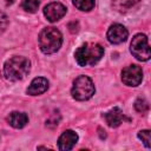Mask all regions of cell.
<instances>
[{
	"label": "cell",
	"mask_w": 151,
	"mask_h": 151,
	"mask_svg": "<svg viewBox=\"0 0 151 151\" xmlns=\"http://www.w3.org/2000/svg\"><path fill=\"white\" fill-rule=\"evenodd\" d=\"M104 55V47L94 42H85L74 52L76 61L79 66H91L97 64Z\"/></svg>",
	"instance_id": "1"
},
{
	"label": "cell",
	"mask_w": 151,
	"mask_h": 151,
	"mask_svg": "<svg viewBox=\"0 0 151 151\" xmlns=\"http://www.w3.org/2000/svg\"><path fill=\"white\" fill-rule=\"evenodd\" d=\"M31 70V63L26 57H12L4 65V74L9 81L24 79Z\"/></svg>",
	"instance_id": "2"
},
{
	"label": "cell",
	"mask_w": 151,
	"mask_h": 151,
	"mask_svg": "<svg viewBox=\"0 0 151 151\" xmlns=\"http://www.w3.org/2000/svg\"><path fill=\"white\" fill-rule=\"evenodd\" d=\"M39 47L45 54H52L59 51L63 44V35L55 27H45L39 33Z\"/></svg>",
	"instance_id": "3"
},
{
	"label": "cell",
	"mask_w": 151,
	"mask_h": 151,
	"mask_svg": "<svg viewBox=\"0 0 151 151\" xmlns=\"http://www.w3.org/2000/svg\"><path fill=\"white\" fill-rule=\"evenodd\" d=\"M94 91L96 88H94L92 79L87 76H80L73 81L71 93L76 100L84 101V100L90 99L94 94Z\"/></svg>",
	"instance_id": "4"
},
{
	"label": "cell",
	"mask_w": 151,
	"mask_h": 151,
	"mask_svg": "<svg viewBox=\"0 0 151 151\" xmlns=\"http://www.w3.org/2000/svg\"><path fill=\"white\" fill-rule=\"evenodd\" d=\"M130 51L133 54V57L140 61H147L150 59V45L147 37L145 34L138 33L132 38Z\"/></svg>",
	"instance_id": "5"
},
{
	"label": "cell",
	"mask_w": 151,
	"mask_h": 151,
	"mask_svg": "<svg viewBox=\"0 0 151 151\" xmlns=\"http://www.w3.org/2000/svg\"><path fill=\"white\" fill-rule=\"evenodd\" d=\"M122 80L127 86H138L143 80V70L138 65H130L122 71Z\"/></svg>",
	"instance_id": "6"
},
{
	"label": "cell",
	"mask_w": 151,
	"mask_h": 151,
	"mask_svg": "<svg viewBox=\"0 0 151 151\" xmlns=\"http://www.w3.org/2000/svg\"><path fill=\"white\" fill-rule=\"evenodd\" d=\"M67 12V8L60 2H51L44 7V15L51 22L60 20Z\"/></svg>",
	"instance_id": "7"
},
{
	"label": "cell",
	"mask_w": 151,
	"mask_h": 151,
	"mask_svg": "<svg viewBox=\"0 0 151 151\" xmlns=\"http://www.w3.org/2000/svg\"><path fill=\"white\" fill-rule=\"evenodd\" d=\"M127 35H129L127 29L125 28V26H123L120 24H113L112 26H110L107 34H106L107 40L114 45L124 42L127 39Z\"/></svg>",
	"instance_id": "8"
},
{
	"label": "cell",
	"mask_w": 151,
	"mask_h": 151,
	"mask_svg": "<svg viewBox=\"0 0 151 151\" xmlns=\"http://www.w3.org/2000/svg\"><path fill=\"white\" fill-rule=\"evenodd\" d=\"M77 142H78V134L73 130H66L60 134L58 139V149L61 151H68L73 149Z\"/></svg>",
	"instance_id": "9"
},
{
	"label": "cell",
	"mask_w": 151,
	"mask_h": 151,
	"mask_svg": "<svg viewBox=\"0 0 151 151\" xmlns=\"http://www.w3.org/2000/svg\"><path fill=\"white\" fill-rule=\"evenodd\" d=\"M104 119L110 127H118L124 122L125 116L119 107H113L104 113Z\"/></svg>",
	"instance_id": "10"
},
{
	"label": "cell",
	"mask_w": 151,
	"mask_h": 151,
	"mask_svg": "<svg viewBox=\"0 0 151 151\" xmlns=\"http://www.w3.org/2000/svg\"><path fill=\"white\" fill-rule=\"evenodd\" d=\"M47 88H48L47 79L44 77H37L31 81V84L27 88V93L31 96H39V94L46 92Z\"/></svg>",
	"instance_id": "11"
},
{
	"label": "cell",
	"mask_w": 151,
	"mask_h": 151,
	"mask_svg": "<svg viewBox=\"0 0 151 151\" xmlns=\"http://www.w3.org/2000/svg\"><path fill=\"white\" fill-rule=\"evenodd\" d=\"M7 122L11 126H13L14 129H22L27 123H28V116L25 112H18V111H13L9 113V116L7 117Z\"/></svg>",
	"instance_id": "12"
},
{
	"label": "cell",
	"mask_w": 151,
	"mask_h": 151,
	"mask_svg": "<svg viewBox=\"0 0 151 151\" xmlns=\"http://www.w3.org/2000/svg\"><path fill=\"white\" fill-rule=\"evenodd\" d=\"M140 0H112L113 8L119 13H126L136 8L139 5Z\"/></svg>",
	"instance_id": "13"
},
{
	"label": "cell",
	"mask_w": 151,
	"mask_h": 151,
	"mask_svg": "<svg viewBox=\"0 0 151 151\" xmlns=\"http://www.w3.org/2000/svg\"><path fill=\"white\" fill-rule=\"evenodd\" d=\"M73 5L84 12H88L94 7V0H72Z\"/></svg>",
	"instance_id": "14"
},
{
	"label": "cell",
	"mask_w": 151,
	"mask_h": 151,
	"mask_svg": "<svg viewBox=\"0 0 151 151\" xmlns=\"http://www.w3.org/2000/svg\"><path fill=\"white\" fill-rule=\"evenodd\" d=\"M40 1L39 0H22L21 2V7L29 13H35L39 8Z\"/></svg>",
	"instance_id": "15"
},
{
	"label": "cell",
	"mask_w": 151,
	"mask_h": 151,
	"mask_svg": "<svg viewBox=\"0 0 151 151\" xmlns=\"http://www.w3.org/2000/svg\"><path fill=\"white\" fill-rule=\"evenodd\" d=\"M134 109H136L137 112L144 113V112H146L149 110V103L144 98H138L134 101Z\"/></svg>",
	"instance_id": "16"
},
{
	"label": "cell",
	"mask_w": 151,
	"mask_h": 151,
	"mask_svg": "<svg viewBox=\"0 0 151 151\" xmlns=\"http://www.w3.org/2000/svg\"><path fill=\"white\" fill-rule=\"evenodd\" d=\"M138 138L142 139L144 145L150 149V130H142L138 132Z\"/></svg>",
	"instance_id": "17"
},
{
	"label": "cell",
	"mask_w": 151,
	"mask_h": 151,
	"mask_svg": "<svg viewBox=\"0 0 151 151\" xmlns=\"http://www.w3.org/2000/svg\"><path fill=\"white\" fill-rule=\"evenodd\" d=\"M7 26H8V18L5 13L0 12V34L6 31Z\"/></svg>",
	"instance_id": "18"
},
{
	"label": "cell",
	"mask_w": 151,
	"mask_h": 151,
	"mask_svg": "<svg viewBox=\"0 0 151 151\" xmlns=\"http://www.w3.org/2000/svg\"><path fill=\"white\" fill-rule=\"evenodd\" d=\"M68 28H70V31H71L72 33H77L78 29H79V25H78V22H77L76 26H73V21H72V22L68 24Z\"/></svg>",
	"instance_id": "19"
},
{
	"label": "cell",
	"mask_w": 151,
	"mask_h": 151,
	"mask_svg": "<svg viewBox=\"0 0 151 151\" xmlns=\"http://www.w3.org/2000/svg\"><path fill=\"white\" fill-rule=\"evenodd\" d=\"M13 2H14V0H6V4L7 5H12Z\"/></svg>",
	"instance_id": "20"
}]
</instances>
